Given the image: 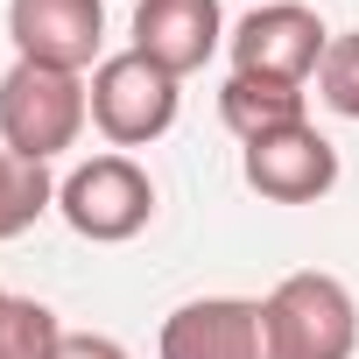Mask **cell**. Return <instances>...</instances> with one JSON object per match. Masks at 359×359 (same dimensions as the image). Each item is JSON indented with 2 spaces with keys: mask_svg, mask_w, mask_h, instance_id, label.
<instances>
[{
  "mask_svg": "<svg viewBox=\"0 0 359 359\" xmlns=\"http://www.w3.org/2000/svg\"><path fill=\"white\" fill-rule=\"evenodd\" d=\"M92 120V92L78 71H50V64H8L0 78V148L22 162H57L64 148H78Z\"/></svg>",
  "mask_w": 359,
  "mask_h": 359,
  "instance_id": "obj_1",
  "label": "cell"
},
{
  "mask_svg": "<svg viewBox=\"0 0 359 359\" xmlns=\"http://www.w3.org/2000/svg\"><path fill=\"white\" fill-rule=\"evenodd\" d=\"M268 359H352L359 352V303L338 275L296 268L261 296Z\"/></svg>",
  "mask_w": 359,
  "mask_h": 359,
  "instance_id": "obj_2",
  "label": "cell"
},
{
  "mask_svg": "<svg viewBox=\"0 0 359 359\" xmlns=\"http://www.w3.org/2000/svg\"><path fill=\"white\" fill-rule=\"evenodd\" d=\"M57 212H64V226H71L78 240L120 247V240L148 233V219H155V184H148V169H141L134 155L113 148V155L78 162L64 184H57Z\"/></svg>",
  "mask_w": 359,
  "mask_h": 359,
  "instance_id": "obj_3",
  "label": "cell"
},
{
  "mask_svg": "<svg viewBox=\"0 0 359 359\" xmlns=\"http://www.w3.org/2000/svg\"><path fill=\"white\" fill-rule=\"evenodd\" d=\"M184 78H169L162 64H148L141 50H120V57H106L99 71H92V127L113 141V148H148V141H162L169 127H176V92Z\"/></svg>",
  "mask_w": 359,
  "mask_h": 359,
  "instance_id": "obj_4",
  "label": "cell"
},
{
  "mask_svg": "<svg viewBox=\"0 0 359 359\" xmlns=\"http://www.w3.org/2000/svg\"><path fill=\"white\" fill-rule=\"evenodd\" d=\"M233 50V71L240 78H268V85H310L324 50H331V29L317 22V8L303 0H261V8L226 36Z\"/></svg>",
  "mask_w": 359,
  "mask_h": 359,
  "instance_id": "obj_5",
  "label": "cell"
},
{
  "mask_svg": "<svg viewBox=\"0 0 359 359\" xmlns=\"http://www.w3.org/2000/svg\"><path fill=\"white\" fill-rule=\"evenodd\" d=\"M8 36L22 64L50 71H99L106 57V8L99 0H8Z\"/></svg>",
  "mask_w": 359,
  "mask_h": 359,
  "instance_id": "obj_6",
  "label": "cell"
},
{
  "mask_svg": "<svg viewBox=\"0 0 359 359\" xmlns=\"http://www.w3.org/2000/svg\"><path fill=\"white\" fill-rule=\"evenodd\" d=\"M240 176H247V191H261L268 205H317L331 184H338V148L296 120V127H275L261 141L240 148Z\"/></svg>",
  "mask_w": 359,
  "mask_h": 359,
  "instance_id": "obj_7",
  "label": "cell"
},
{
  "mask_svg": "<svg viewBox=\"0 0 359 359\" xmlns=\"http://www.w3.org/2000/svg\"><path fill=\"white\" fill-rule=\"evenodd\" d=\"M162 359H268V324L254 296H198L162 317Z\"/></svg>",
  "mask_w": 359,
  "mask_h": 359,
  "instance_id": "obj_8",
  "label": "cell"
},
{
  "mask_svg": "<svg viewBox=\"0 0 359 359\" xmlns=\"http://www.w3.org/2000/svg\"><path fill=\"white\" fill-rule=\"evenodd\" d=\"M226 43V15L219 0H134V50L148 64H162L169 78H191L219 57Z\"/></svg>",
  "mask_w": 359,
  "mask_h": 359,
  "instance_id": "obj_9",
  "label": "cell"
},
{
  "mask_svg": "<svg viewBox=\"0 0 359 359\" xmlns=\"http://www.w3.org/2000/svg\"><path fill=\"white\" fill-rule=\"evenodd\" d=\"M219 120L240 134V141H261V134H275V127H296V120H310L303 113V85H268V78H226V92H219Z\"/></svg>",
  "mask_w": 359,
  "mask_h": 359,
  "instance_id": "obj_10",
  "label": "cell"
},
{
  "mask_svg": "<svg viewBox=\"0 0 359 359\" xmlns=\"http://www.w3.org/2000/svg\"><path fill=\"white\" fill-rule=\"evenodd\" d=\"M50 205H57L50 162H22V155L0 148V240H22Z\"/></svg>",
  "mask_w": 359,
  "mask_h": 359,
  "instance_id": "obj_11",
  "label": "cell"
},
{
  "mask_svg": "<svg viewBox=\"0 0 359 359\" xmlns=\"http://www.w3.org/2000/svg\"><path fill=\"white\" fill-rule=\"evenodd\" d=\"M57 338H64V324H57L50 303L0 289V359H50Z\"/></svg>",
  "mask_w": 359,
  "mask_h": 359,
  "instance_id": "obj_12",
  "label": "cell"
},
{
  "mask_svg": "<svg viewBox=\"0 0 359 359\" xmlns=\"http://www.w3.org/2000/svg\"><path fill=\"white\" fill-rule=\"evenodd\" d=\"M317 92H324V106L338 120H359V29L331 36V50L317 64Z\"/></svg>",
  "mask_w": 359,
  "mask_h": 359,
  "instance_id": "obj_13",
  "label": "cell"
},
{
  "mask_svg": "<svg viewBox=\"0 0 359 359\" xmlns=\"http://www.w3.org/2000/svg\"><path fill=\"white\" fill-rule=\"evenodd\" d=\"M50 359H134V352L120 338H106V331H64Z\"/></svg>",
  "mask_w": 359,
  "mask_h": 359,
  "instance_id": "obj_14",
  "label": "cell"
}]
</instances>
